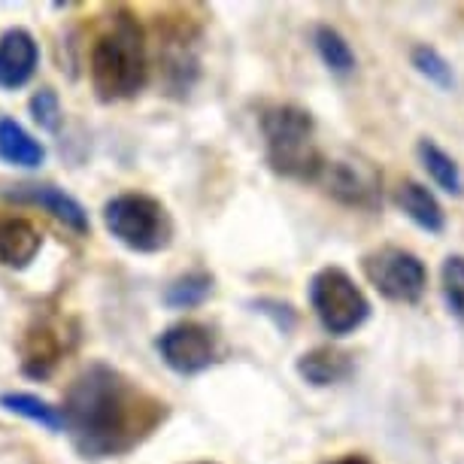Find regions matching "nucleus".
Listing matches in <instances>:
<instances>
[{
    "instance_id": "1",
    "label": "nucleus",
    "mask_w": 464,
    "mask_h": 464,
    "mask_svg": "<svg viewBox=\"0 0 464 464\" xmlns=\"http://www.w3.org/2000/svg\"><path fill=\"white\" fill-rule=\"evenodd\" d=\"M168 404L107 362H92L64 392V434L85 461L121 459L168 419Z\"/></svg>"
},
{
    "instance_id": "2",
    "label": "nucleus",
    "mask_w": 464,
    "mask_h": 464,
    "mask_svg": "<svg viewBox=\"0 0 464 464\" xmlns=\"http://www.w3.org/2000/svg\"><path fill=\"white\" fill-rule=\"evenodd\" d=\"M92 89L103 103L137 98L149 82V55L143 28L128 10H112L89 49Z\"/></svg>"
},
{
    "instance_id": "3",
    "label": "nucleus",
    "mask_w": 464,
    "mask_h": 464,
    "mask_svg": "<svg viewBox=\"0 0 464 464\" xmlns=\"http://www.w3.org/2000/svg\"><path fill=\"white\" fill-rule=\"evenodd\" d=\"M261 134L270 170L285 179L319 182L328 161L316 143V121L310 110L297 103H276L261 116Z\"/></svg>"
},
{
    "instance_id": "4",
    "label": "nucleus",
    "mask_w": 464,
    "mask_h": 464,
    "mask_svg": "<svg viewBox=\"0 0 464 464\" xmlns=\"http://www.w3.org/2000/svg\"><path fill=\"white\" fill-rule=\"evenodd\" d=\"M101 216L110 237L137 256H155L173 243V218L168 207L146 191H121L110 198Z\"/></svg>"
},
{
    "instance_id": "5",
    "label": "nucleus",
    "mask_w": 464,
    "mask_h": 464,
    "mask_svg": "<svg viewBox=\"0 0 464 464\" xmlns=\"http://www.w3.org/2000/svg\"><path fill=\"white\" fill-rule=\"evenodd\" d=\"M310 306L331 337H349L371 319V301L343 267H322L310 279Z\"/></svg>"
},
{
    "instance_id": "6",
    "label": "nucleus",
    "mask_w": 464,
    "mask_h": 464,
    "mask_svg": "<svg viewBox=\"0 0 464 464\" xmlns=\"http://www.w3.org/2000/svg\"><path fill=\"white\" fill-rule=\"evenodd\" d=\"M362 270L376 292L385 301L395 304H419L428 288V267L425 261L410 249L382 246L367 252L362 258Z\"/></svg>"
},
{
    "instance_id": "7",
    "label": "nucleus",
    "mask_w": 464,
    "mask_h": 464,
    "mask_svg": "<svg viewBox=\"0 0 464 464\" xmlns=\"http://www.w3.org/2000/svg\"><path fill=\"white\" fill-rule=\"evenodd\" d=\"M155 349H159L161 362L170 367L177 376H198L209 371L218 355H222V343H218L216 328L204 325L195 319H182L177 325L164 328L155 337Z\"/></svg>"
},
{
    "instance_id": "8",
    "label": "nucleus",
    "mask_w": 464,
    "mask_h": 464,
    "mask_svg": "<svg viewBox=\"0 0 464 464\" xmlns=\"http://www.w3.org/2000/svg\"><path fill=\"white\" fill-rule=\"evenodd\" d=\"M0 198L13 200V204L43 209V213H49L58 225H64L67 231H73L76 237H89L92 234L89 209L70 195V191L55 186V182H19V186L0 188Z\"/></svg>"
},
{
    "instance_id": "9",
    "label": "nucleus",
    "mask_w": 464,
    "mask_h": 464,
    "mask_svg": "<svg viewBox=\"0 0 464 464\" xmlns=\"http://www.w3.org/2000/svg\"><path fill=\"white\" fill-rule=\"evenodd\" d=\"M322 188L337 204L353 209H380L382 207V177L358 161H328L322 170Z\"/></svg>"
},
{
    "instance_id": "10",
    "label": "nucleus",
    "mask_w": 464,
    "mask_h": 464,
    "mask_svg": "<svg viewBox=\"0 0 464 464\" xmlns=\"http://www.w3.org/2000/svg\"><path fill=\"white\" fill-rule=\"evenodd\" d=\"M40 67V43L31 31L10 28L0 37V92L24 89Z\"/></svg>"
},
{
    "instance_id": "11",
    "label": "nucleus",
    "mask_w": 464,
    "mask_h": 464,
    "mask_svg": "<svg viewBox=\"0 0 464 464\" xmlns=\"http://www.w3.org/2000/svg\"><path fill=\"white\" fill-rule=\"evenodd\" d=\"M64 353H67V343H64V337H61V331L52 328L49 322H34V325L24 331V340H22L24 376L46 380V376H52V371L58 367Z\"/></svg>"
},
{
    "instance_id": "12",
    "label": "nucleus",
    "mask_w": 464,
    "mask_h": 464,
    "mask_svg": "<svg viewBox=\"0 0 464 464\" xmlns=\"http://www.w3.org/2000/svg\"><path fill=\"white\" fill-rule=\"evenodd\" d=\"M43 249V234L22 216H0V267L28 270Z\"/></svg>"
},
{
    "instance_id": "13",
    "label": "nucleus",
    "mask_w": 464,
    "mask_h": 464,
    "mask_svg": "<svg viewBox=\"0 0 464 464\" xmlns=\"http://www.w3.org/2000/svg\"><path fill=\"white\" fill-rule=\"evenodd\" d=\"M295 371L304 382L316 385V389H328V385L346 382L355 373V358L346 349L337 346H316L304 353L295 362Z\"/></svg>"
},
{
    "instance_id": "14",
    "label": "nucleus",
    "mask_w": 464,
    "mask_h": 464,
    "mask_svg": "<svg viewBox=\"0 0 464 464\" xmlns=\"http://www.w3.org/2000/svg\"><path fill=\"white\" fill-rule=\"evenodd\" d=\"M395 200L416 227H422V231H428V234H443L446 231L443 204L437 200V195L425 186V182L404 179L395 191Z\"/></svg>"
},
{
    "instance_id": "15",
    "label": "nucleus",
    "mask_w": 464,
    "mask_h": 464,
    "mask_svg": "<svg viewBox=\"0 0 464 464\" xmlns=\"http://www.w3.org/2000/svg\"><path fill=\"white\" fill-rule=\"evenodd\" d=\"M0 161L13 164V168L37 170L46 164V146L28 134L15 119L0 116Z\"/></svg>"
},
{
    "instance_id": "16",
    "label": "nucleus",
    "mask_w": 464,
    "mask_h": 464,
    "mask_svg": "<svg viewBox=\"0 0 464 464\" xmlns=\"http://www.w3.org/2000/svg\"><path fill=\"white\" fill-rule=\"evenodd\" d=\"M0 410L13 416H22L24 422L43 428L49 434H64V416L61 407L49 404L46 398L31 395V392H0Z\"/></svg>"
},
{
    "instance_id": "17",
    "label": "nucleus",
    "mask_w": 464,
    "mask_h": 464,
    "mask_svg": "<svg viewBox=\"0 0 464 464\" xmlns=\"http://www.w3.org/2000/svg\"><path fill=\"white\" fill-rule=\"evenodd\" d=\"M416 155H419L425 173L431 177V182L437 188H443L446 195H455V198L461 195V191H464V173L459 168V161H455L443 146H437L434 140L422 137V140H419V146H416Z\"/></svg>"
},
{
    "instance_id": "18",
    "label": "nucleus",
    "mask_w": 464,
    "mask_h": 464,
    "mask_svg": "<svg viewBox=\"0 0 464 464\" xmlns=\"http://www.w3.org/2000/svg\"><path fill=\"white\" fill-rule=\"evenodd\" d=\"M216 292V276L209 270H188L170 279L164 288V304L170 310H195V306L207 304L209 295Z\"/></svg>"
},
{
    "instance_id": "19",
    "label": "nucleus",
    "mask_w": 464,
    "mask_h": 464,
    "mask_svg": "<svg viewBox=\"0 0 464 464\" xmlns=\"http://www.w3.org/2000/svg\"><path fill=\"white\" fill-rule=\"evenodd\" d=\"M313 49H316L319 61L331 70V73H337V76L355 73L358 58H355L353 46H349V40L337 28H331V24H316V28H313Z\"/></svg>"
},
{
    "instance_id": "20",
    "label": "nucleus",
    "mask_w": 464,
    "mask_h": 464,
    "mask_svg": "<svg viewBox=\"0 0 464 464\" xmlns=\"http://www.w3.org/2000/svg\"><path fill=\"white\" fill-rule=\"evenodd\" d=\"M410 64L416 67L419 76H425V80L437 85V89H443V92L455 89V70L434 46H425V43L422 46H413V52H410Z\"/></svg>"
},
{
    "instance_id": "21",
    "label": "nucleus",
    "mask_w": 464,
    "mask_h": 464,
    "mask_svg": "<svg viewBox=\"0 0 464 464\" xmlns=\"http://www.w3.org/2000/svg\"><path fill=\"white\" fill-rule=\"evenodd\" d=\"M443 301L455 319L464 322V256H446L440 267Z\"/></svg>"
},
{
    "instance_id": "22",
    "label": "nucleus",
    "mask_w": 464,
    "mask_h": 464,
    "mask_svg": "<svg viewBox=\"0 0 464 464\" xmlns=\"http://www.w3.org/2000/svg\"><path fill=\"white\" fill-rule=\"evenodd\" d=\"M28 110H31V119L40 125V130H49V134H58L61 130L64 110H61L55 89H46V85H43V89L34 92V98L28 101Z\"/></svg>"
},
{
    "instance_id": "23",
    "label": "nucleus",
    "mask_w": 464,
    "mask_h": 464,
    "mask_svg": "<svg viewBox=\"0 0 464 464\" xmlns=\"http://www.w3.org/2000/svg\"><path fill=\"white\" fill-rule=\"evenodd\" d=\"M249 306H252V313L274 322V328L279 334H292L297 328V310L288 301H279V297H256V301H249Z\"/></svg>"
},
{
    "instance_id": "24",
    "label": "nucleus",
    "mask_w": 464,
    "mask_h": 464,
    "mask_svg": "<svg viewBox=\"0 0 464 464\" xmlns=\"http://www.w3.org/2000/svg\"><path fill=\"white\" fill-rule=\"evenodd\" d=\"M331 464H373L367 455H358V452H349V455H340V459H334Z\"/></svg>"
},
{
    "instance_id": "25",
    "label": "nucleus",
    "mask_w": 464,
    "mask_h": 464,
    "mask_svg": "<svg viewBox=\"0 0 464 464\" xmlns=\"http://www.w3.org/2000/svg\"><path fill=\"white\" fill-rule=\"evenodd\" d=\"M195 464H213V461H195Z\"/></svg>"
}]
</instances>
